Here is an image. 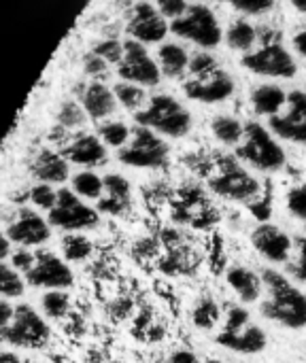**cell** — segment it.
Returning <instances> with one entry per match:
<instances>
[{"label": "cell", "mask_w": 306, "mask_h": 363, "mask_svg": "<svg viewBox=\"0 0 306 363\" xmlns=\"http://www.w3.org/2000/svg\"><path fill=\"white\" fill-rule=\"evenodd\" d=\"M30 172L40 183H49V185L64 183L68 179V160L64 155H60V153H53L49 149H43L34 157V162L30 166Z\"/></svg>", "instance_id": "cell-21"}, {"label": "cell", "mask_w": 306, "mask_h": 363, "mask_svg": "<svg viewBox=\"0 0 306 363\" xmlns=\"http://www.w3.org/2000/svg\"><path fill=\"white\" fill-rule=\"evenodd\" d=\"M58 121L62 128H77L83 123V111L75 102H66L58 113Z\"/></svg>", "instance_id": "cell-38"}, {"label": "cell", "mask_w": 306, "mask_h": 363, "mask_svg": "<svg viewBox=\"0 0 306 363\" xmlns=\"http://www.w3.org/2000/svg\"><path fill=\"white\" fill-rule=\"evenodd\" d=\"M288 211L300 219L306 221V185H298V187H292L288 191Z\"/></svg>", "instance_id": "cell-35"}, {"label": "cell", "mask_w": 306, "mask_h": 363, "mask_svg": "<svg viewBox=\"0 0 306 363\" xmlns=\"http://www.w3.org/2000/svg\"><path fill=\"white\" fill-rule=\"evenodd\" d=\"M26 289V279L21 277L19 270H15L9 262L0 264V291L2 298L6 300H15L19 296H23Z\"/></svg>", "instance_id": "cell-29"}, {"label": "cell", "mask_w": 306, "mask_h": 363, "mask_svg": "<svg viewBox=\"0 0 306 363\" xmlns=\"http://www.w3.org/2000/svg\"><path fill=\"white\" fill-rule=\"evenodd\" d=\"M215 342L232 353L260 355L268 347L266 332L251 321V315L243 306H230L226 313L224 328L215 336Z\"/></svg>", "instance_id": "cell-2"}, {"label": "cell", "mask_w": 306, "mask_h": 363, "mask_svg": "<svg viewBox=\"0 0 306 363\" xmlns=\"http://www.w3.org/2000/svg\"><path fill=\"white\" fill-rule=\"evenodd\" d=\"M266 298L260 302V313L292 332L306 328V296L279 270H262Z\"/></svg>", "instance_id": "cell-1"}, {"label": "cell", "mask_w": 306, "mask_h": 363, "mask_svg": "<svg viewBox=\"0 0 306 363\" xmlns=\"http://www.w3.org/2000/svg\"><path fill=\"white\" fill-rule=\"evenodd\" d=\"M49 336V325L30 304H17L11 323L2 328V342L13 349H43Z\"/></svg>", "instance_id": "cell-6"}, {"label": "cell", "mask_w": 306, "mask_h": 363, "mask_svg": "<svg viewBox=\"0 0 306 363\" xmlns=\"http://www.w3.org/2000/svg\"><path fill=\"white\" fill-rule=\"evenodd\" d=\"M47 221L64 232H79V230H92L100 221L98 208H92L81 202V198L70 189L58 191V202L49 211Z\"/></svg>", "instance_id": "cell-10"}, {"label": "cell", "mask_w": 306, "mask_h": 363, "mask_svg": "<svg viewBox=\"0 0 306 363\" xmlns=\"http://www.w3.org/2000/svg\"><path fill=\"white\" fill-rule=\"evenodd\" d=\"M251 247L271 264H288L292 255V238L273 223H260L251 236Z\"/></svg>", "instance_id": "cell-17"}, {"label": "cell", "mask_w": 306, "mask_h": 363, "mask_svg": "<svg viewBox=\"0 0 306 363\" xmlns=\"http://www.w3.org/2000/svg\"><path fill=\"white\" fill-rule=\"evenodd\" d=\"M138 125L151 128L153 132L181 138L192 130V115L190 111L170 96H153L147 108L138 111L134 115Z\"/></svg>", "instance_id": "cell-3"}, {"label": "cell", "mask_w": 306, "mask_h": 363, "mask_svg": "<svg viewBox=\"0 0 306 363\" xmlns=\"http://www.w3.org/2000/svg\"><path fill=\"white\" fill-rule=\"evenodd\" d=\"M117 106V96L113 89H109L102 83H89L83 91V108L92 119H104L109 117Z\"/></svg>", "instance_id": "cell-22"}, {"label": "cell", "mask_w": 306, "mask_h": 363, "mask_svg": "<svg viewBox=\"0 0 306 363\" xmlns=\"http://www.w3.org/2000/svg\"><path fill=\"white\" fill-rule=\"evenodd\" d=\"M241 64L253 72V74H262V77H277V79H292L298 68H296V60L292 57V53L279 43V36H275L273 40H266L264 47H260L258 51H249L243 55Z\"/></svg>", "instance_id": "cell-9"}, {"label": "cell", "mask_w": 306, "mask_h": 363, "mask_svg": "<svg viewBox=\"0 0 306 363\" xmlns=\"http://www.w3.org/2000/svg\"><path fill=\"white\" fill-rule=\"evenodd\" d=\"M62 155L77 166H102L106 164V149L102 145V138L92 134H77L62 151Z\"/></svg>", "instance_id": "cell-18"}, {"label": "cell", "mask_w": 306, "mask_h": 363, "mask_svg": "<svg viewBox=\"0 0 306 363\" xmlns=\"http://www.w3.org/2000/svg\"><path fill=\"white\" fill-rule=\"evenodd\" d=\"M155 4H158V11L164 17H170V19L181 17L190 9L187 6V0H155Z\"/></svg>", "instance_id": "cell-41"}, {"label": "cell", "mask_w": 306, "mask_h": 363, "mask_svg": "<svg viewBox=\"0 0 306 363\" xmlns=\"http://www.w3.org/2000/svg\"><path fill=\"white\" fill-rule=\"evenodd\" d=\"M183 91L187 98L204 104H215L232 96L234 91V81L226 70H213L202 77H194L183 83Z\"/></svg>", "instance_id": "cell-16"}, {"label": "cell", "mask_w": 306, "mask_h": 363, "mask_svg": "<svg viewBox=\"0 0 306 363\" xmlns=\"http://www.w3.org/2000/svg\"><path fill=\"white\" fill-rule=\"evenodd\" d=\"M9 264H11L15 270H19L21 274H26V272L32 268V264H34V253L28 251L26 247H21V249H17L15 253H11Z\"/></svg>", "instance_id": "cell-42"}, {"label": "cell", "mask_w": 306, "mask_h": 363, "mask_svg": "<svg viewBox=\"0 0 306 363\" xmlns=\"http://www.w3.org/2000/svg\"><path fill=\"white\" fill-rule=\"evenodd\" d=\"M98 134H100L102 143H106L109 147H119V149H121V147L128 143V138H130V130H128V125L121 123V121L104 123V125L98 130Z\"/></svg>", "instance_id": "cell-33"}, {"label": "cell", "mask_w": 306, "mask_h": 363, "mask_svg": "<svg viewBox=\"0 0 306 363\" xmlns=\"http://www.w3.org/2000/svg\"><path fill=\"white\" fill-rule=\"evenodd\" d=\"M294 242L298 249V257H296V262H292L288 266V272L292 274V279L306 283V236H298Z\"/></svg>", "instance_id": "cell-37"}, {"label": "cell", "mask_w": 306, "mask_h": 363, "mask_svg": "<svg viewBox=\"0 0 306 363\" xmlns=\"http://www.w3.org/2000/svg\"><path fill=\"white\" fill-rule=\"evenodd\" d=\"M30 202L49 213L58 202V191L49 183H38L30 189Z\"/></svg>", "instance_id": "cell-34"}, {"label": "cell", "mask_w": 306, "mask_h": 363, "mask_svg": "<svg viewBox=\"0 0 306 363\" xmlns=\"http://www.w3.org/2000/svg\"><path fill=\"white\" fill-rule=\"evenodd\" d=\"M213 170L215 172H211L207 179L213 194L232 202H249L260 196V183L245 168H241L234 157L219 155Z\"/></svg>", "instance_id": "cell-5"}, {"label": "cell", "mask_w": 306, "mask_h": 363, "mask_svg": "<svg viewBox=\"0 0 306 363\" xmlns=\"http://www.w3.org/2000/svg\"><path fill=\"white\" fill-rule=\"evenodd\" d=\"M243 138H245V143L236 149L239 160H243L249 166L264 170V172H277L285 166L283 147L258 121L245 123V136Z\"/></svg>", "instance_id": "cell-4"}, {"label": "cell", "mask_w": 306, "mask_h": 363, "mask_svg": "<svg viewBox=\"0 0 306 363\" xmlns=\"http://www.w3.org/2000/svg\"><path fill=\"white\" fill-rule=\"evenodd\" d=\"M173 34L192 40L204 49H213L222 43V28L215 13L204 4H192L181 17L170 23Z\"/></svg>", "instance_id": "cell-7"}, {"label": "cell", "mask_w": 306, "mask_h": 363, "mask_svg": "<svg viewBox=\"0 0 306 363\" xmlns=\"http://www.w3.org/2000/svg\"><path fill=\"white\" fill-rule=\"evenodd\" d=\"M271 130L292 143L306 145V94L296 89L288 94V111L283 115H273L268 121Z\"/></svg>", "instance_id": "cell-14"}, {"label": "cell", "mask_w": 306, "mask_h": 363, "mask_svg": "<svg viewBox=\"0 0 306 363\" xmlns=\"http://www.w3.org/2000/svg\"><path fill=\"white\" fill-rule=\"evenodd\" d=\"M256 38H258L256 28H253L249 21H245V19H236V21L228 28V32H226V43H228V47H230V49H236V51H249V49L253 47Z\"/></svg>", "instance_id": "cell-26"}, {"label": "cell", "mask_w": 306, "mask_h": 363, "mask_svg": "<svg viewBox=\"0 0 306 363\" xmlns=\"http://www.w3.org/2000/svg\"><path fill=\"white\" fill-rule=\"evenodd\" d=\"M92 242L81 234H66L62 238V253L66 262H85L92 255Z\"/></svg>", "instance_id": "cell-30"}, {"label": "cell", "mask_w": 306, "mask_h": 363, "mask_svg": "<svg viewBox=\"0 0 306 363\" xmlns=\"http://www.w3.org/2000/svg\"><path fill=\"white\" fill-rule=\"evenodd\" d=\"M49 221L30 208H19L6 225L4 236L17 247H40L51 238Z\"/></svg>", "instance_id": "cell-13"}, {"label": "cell", "mask_w": 306, "mask_h": 363, "mask_svg": "<svg viewBox=\"0 0 306 363\" xmlns=\"http://www.w3.org/2000/svg\"><path fill=\"white\" fill-rule=\"evenodd\" d=\"M13 313H15V306L11 304V300L2 298V302H0V325H2V328L11 323Z\"/></svg>", "instance_id": "cell-45"}, {"label": "cell", "mask_w": 306, "mask_h": 363, "mask_svg": "<svg viewBox=\"0 0 306 363\" xmlns=\"http://www.w3.org/2000/svg\"><path fill=\"white\" fill-rule=\"evenodd\" d=\"M117 72L124 81L136 85H158L162 79V68L149 57L143 43L134 38L124 43V57L117 64Z\"/></svg>", "instance_id": "cell-12"}, {"label": "cell", "mask_w": 306, "mask_h": 363, "mask_svg": "<svg viewBox=\"0 0 306 363\" xmlns=\"http://www.w3.org/2000/svg\"><path fill=\"white\" fill-rule=\"evenodd\" d=\"M113 91H115V96H117V102H121V106H126V108H130V111L138 108V106L143 104V100H145V91H143V87H138L136 83H128V81L117 83V85L113 87Z\"/></svg>", "instance_id": "cell-32"}, {"label": "cell", "mask_w": 306, "mask_h": 363, "mask_svg": "<svg viewBox=\"0 0 306 363\" xmlns=\"http://www.w3.org/2000/svg\"><path fill=\"white\" fill-rule=\"evenodd\" d=\"M117 160L132 168H162L168 162V147L151 128L138 125L132 134V143L119 149Z\"/></svg>", "instance_id": "cell-8"}, {"label": "cell", "mask_w": 306, "mask_h": 363, "mask_svg": "<svg viewBox=\"0 0 306 363\" xmlns=\"http://www.w3.org/2000/svg\"><path fill=\"white\" fill-rule=\"evenodd\" d=\"M217 70V62L211 53H198L190 60V72L194 77H202V74H209Z\"/></svg>", "instance_id": "cell-39"}, {"label": "cell", "mask_w": 306, "mask_h": 363, "mask_svg": "<svg viewBox=\"0 0 306 363\" xmlns=\"http://www.w3.org/2000/svg\"><path fill=\"white\" fill-rule=\"evenodd\" d=\"M226 281H228L230 289L245 304L258 302L260 296H262V291H264L262 274H256L253 270H249L245 266H230L228 272H226Z\"/></svg>", "instance_id": "cell-19"}, {"label": "cell", "mask_w": 306, "mask_h": 363, "mask_svg": "<svg viewBox=\"0 0 306 363\" xmlns=\"http://www.w3.org/2000/svg\"><path fill=\"white\" fill-rule=\"evenodd\" d=\"M213 134L217 136V140H222L224 145H236L243 136H245V125L234 119V117H215L211 123Z\"/></svg>", "instance_id": "cell-28"}, {"label": "cell", "mask_w": 306, "mask_h": 363, "mask_svg": "<svg viewBox=\"0 0 306 363\" xmlns=\"http://www.w3.org/2000/svg\"><path fill=\"white\" fill-rule=\"evenodd\" d=\"M292 6L300 13H306V0H292Z\"/></svg>", "instance_id": "cell-49"}, {"label": "cell", "mask_w": 306, "mask_h": 363, "mask_svg": "<svg viewBox=\"0 0 306 363\" xmlns=\"http://www.w3.org/2000/svg\"><path fill=\"white\" fill-rule=\"evenodd\" d=\"M26 283L36 289H68L75 283V274L66 259L51 251H36L32 268L23 274Z\"/></svg>", "instance_id": "cell-11"}, {"label": "cell", "mask_w": 306, "mask_h": 363, "mask_svg": "<svg viewBox=\"0 0 306 363\" xmlns=\"http://www.w3.org/2000/svg\"><path fill=\"white\" fill-rule=\"evenodd\" d=\"M126 30L138 43H160L168 34L164 15L149 2H136L132 6Z\"/></svg>", "instance_id": "cell-15"}, {"label": "cell", "mask_w": 306, "mask_h": 363, "mask_svg": "<svg viewBox=\"0 0 306 363\" xmlns=\"http://www.w3.org/2000/svg\"><path fill=\"white\" fill-rule=\"evenodd\" d=\"M2 363H19V357L11 351H4L2 353Z\"/></svg>", "instance_id": "cell-48"}, {"label": "cell", "mask_w": 306, "mask_h": 363, "mask_svg": "<svg viewBox=\"0 0 306 363\" xmlns=\"http://www.w3.org/2000/svg\"><path fill=\"white\" fill-rule=\"evenodd\" d=\"M224 2L232 4L234 9H239L243 13H251V15L266 13L275 6V0H224Z\"/></svg>", "instance_id": "cell-40"}, {"label": "cell", "mask_w": 306, "mask_h": 363, "mask_svg": "<svg viewBox=\"0 0 306 363\" xmlns=\"http://www.w3.org/2000/svg\"><path fill=\"white\" fill-rule=\"evenodd\" d=\"M104 191L106 196L98 200V213L124 215L130 208V183L121 174H106Z\"/></svg>", "instance_id": "cell-20"}, {"label": "cell", "mask_w": 306, "mask_h": 363, "mask_svg": "<svg viewBox=\"0 0 306 363\" xmlns=\"http://www.w3.org/2000/svg\"><path fill=\"white\" fill-rule=\"evenodd\" d=\"M92 53L100 55V57H102V60H106V62L119 64V62H121V57H124V45H121L119 40H115V38H109V40L98 43V45L94 47V51H92Z\"/></svg>", "instance_id": "cell-36"}, {"label": "cell", "mask_w": 306, "mask_h": 363, "mask_svg": "<svg viewBox=\"0 0 306 363\" xmlns=\"http://www.w3.org/2000/svg\"><path fill=\"white\" fill-rule=\"evenodd\" d=\"M283 104H288V94L279 85H262L251 91V106L258 115L273 117L283 108Z\"/></svg>", "instance_id": "cell-23"}, {"label": "cell", "mask_w": 306, "mask_h": 363, "mask_svg": "<svg viewBox=\"0 0 306 363\" xmlns=\"http://www.w3.org/2000/svg\"><path fill=\"white\" fill-rule=\"evenodd\" d=\"M168 363H202V362H200V357H198L194 351L179 349V351H175V353L168 357Z\"/></svg>", "instance_id": "cell-44"}, {"label": "cell", "mask_w": 306, "mask_h": 363, "mask_svg": "<svg viewBox=\"0 0 306 363\" xmlns=\"http://www.w3.org/2000/svg\"><path fill=\"white\" fill-rule=\"evenodd\" d=\"M294 47H296V51L306 57V30H300L296 36H294Z\"/></svg>", "instance_id": "cell-46"}, {"label": "cell", "mask_w": 306, "mask_h": 363, "mask_svg": "<svg viewBox=\"0 0 306 363\" xmlns=\"http://www.w3.org/2000/svg\"><path fill=\"white\" fill-rule=\"evenodd\" d=\"M11 245H13V242H11L6 236L0 238V259H2V262L11 257Z\"/></svg>", "instance_id": "cell-47"}, {"label": "cell", "mask_w": 306, "mask_h": 363, "mask_svg": "<svg viewBox=\"0 0 306 363\" xmlns=\"http://www.w3.org/2000/svg\"><path fill=\"white\" fill-rule=\"evenodd\" d=\"M70 308V300L66 296V289H51L43 296V311L51 319H62Z\"/></svg>", "instance_id": "cell-31"}, {"label": "cell", "mask_w": 306, "mask_h": 363, "mask_svg": "<svg viewBox=\"0 0 306 363\" xmlns=\"http://www.w3.org/2000/svg\"><path fill=\"white\" fill-rule=\"evenodd\" d=\"M83 64H85V72L87 74H102V72H106V60H102L96 53H89L83 60Z\"/></svg>", "instance_id": "cell-43"}, {"label": "cell", "mask_w": 306, "mask_h": 363, "mask_svg": "<svg viewBox=\"0 0 306 363\" xmlns=\"http://www.w3.org/2000/svg\"><path fill=\"white\" fill-rule=\"evenodd\" d=\"M72 191L87 200H100L104 191V179H100L96 172H79L72 177Z\"/></svg>", "instance_id": "cell-27"}, {"label": "cell", "mask_w": 306, "mask_h": 363, "mask_svg": "<svg viewBox=\"0 0 306 363\" xmlns=\"http://www.w3.org/2000/svg\"><path fill=\"white\" fill-rule=\"evenodd\" d=\"M219 319H222V311H219L217 302L211 296H202L192 308V323L198 330L209 332L219 323Z\"/></svg>", "instance_id": "cell-25"}, {"label": "cell", "mask_w": 306, "mask_h": 363, "mask_svg": "<svg viewBox=\"0 0 306 363\" xmlns=\"http://www.w3.org/2000/svg\"><path fill=\"white\" fill-rule=\"evenodd\" d=\"M158 57H160V66H162V72L166 77H181L187 66H190V57H187V51L175 43H168V45H162L160 51H158Z\"/></svg>", "instance_id": "cell-24"}, {"label": "cell", "mask_w": 306, "mask_h": 363, "mask_svg": "<svg viewBox=\"0 0 306 363\" xmlns=\"http://www.w3.org/2000/svg\"><path fill=\"white\" fill-rule=\"evenodd\" d=\"M204 363H224V362H219V359H207Z\"/></svg>", "instance_id": "cell-50"}]
</instances>
